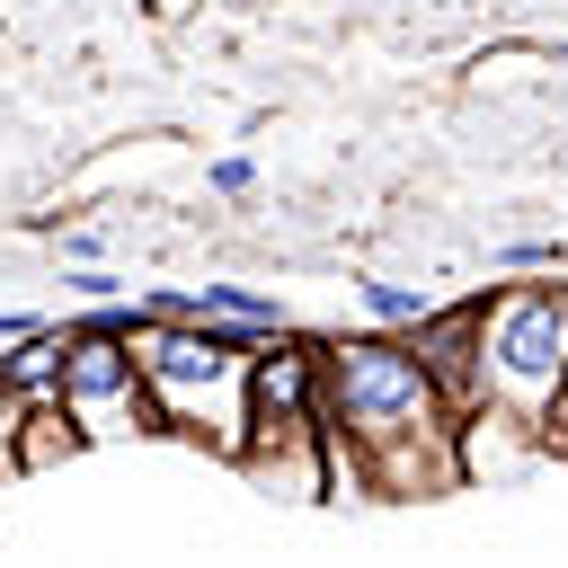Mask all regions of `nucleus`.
Listing matches in <instances>:
<instances>
[{"label":"nucleus","mask_w":568,"mask_h":568,"mask_svg":"<svg viewBox=\"0 0 568 568\" xmlns=\"http://www.w3.org/2000/svg\"><path fill=\"white\" fill-rule=\"evenodd\" d=\"M320 426L346 435L364 497H426L453 488V408L399 337H337L320 346Z\"/></svg>","instance_id":"f257e3e1"},{"label":"nucleus","mask_w":568,"mask_h":568,"mask_svg":"<svg viewBox=\"0 0 568 568\" xmlns=\"http://www.w3.org/2000/svg\"><path fill=\"white\" fill-rule=\"evenodd\" d=\"M124 355H133V382H142L160 435L213 444L222 462L240 453L257 337H231V328H204V320H169V311H133L124 320Z\"/></svg>","instance_id":"f03ea898"},{"label":"nucleus","mask_w":568,"mask_h":568,"mask_svg":"<svg viewBox=\"0 0 568 568\" xmlns=\"http://www.w3.org/2000/svg\"><path fill=\"white\" fill-rule=\"evenodd\" d=\"M568 373V284H506L497 302H479V337H470V408H506L541 435L550 399Z\"/></svg>","instance_id":"7ed1b4c3"},{"label":"nucleus","mask_w":568,"mask_h":568,"mask_svg":"<svg viewBox=\"0 0 568 568\" xmlns=\"http://www.w3.org/2000/svg\"><path fill=\"white\" fill-rule=\"evenodd\" d=\"M124 320H133V302H106V311H89V320L62 328L53 399H62V417L80 426V444L160 435V426H151V399H142V382H133V355H124Z\"/></svg>","instance_id":"20e7f679"},{"label":"nucleus","mask_w":568,"mask_h":568,"mask_svg":"<svg viewBox=\"0 0 568 568\" xmlns=\"http://www.w3.org/2000/svg\"><path fill=\"white\" fill-rule=\"evenodd\" d=\"M231 462H240L257 488H275V497H328V479H320V408H311V417H266V426H248Z\"/></svg>","instance_id":"39448f33"},{"label":"nucleus","mask_w":568,"mask_h":568,"mask_svg":"<svg viewBox=\"0 0 568 568\" xmlns=\"http://www.w3.org/2000/svg\"><path fill=\"white\" fill-rule=\"evenodd\" d=\"M320 408V346H293V337H266L248 355V426L266 417H311Z\"/></svg>","instance_id":"423d86ee"},{"label":"nucleus","mask_w":568,"mask_h":568,"mask_svg":"<svg viewBox=\"0 0 568 568\" xmlns=\"http://www.w3.org/2000/svg\"><path fill=\"white\" fill-rule=\"evenodd\" d=\"M532 453H541V435H532L524 417H506V408H462V417H453V462H462V479H515Z\"/></svg>","instance_id":"0eeeda50"},{"label":"nucleus","mask_w":568,"mask_h":568,"mask_svg":"<svg viewBox=\"0 0 568 568\" xmlns=\"http://www.w3.org/2000/svg\"><path fill=\"white\" fill-rule=\"evenodd\" d=\"M470 337H479V302H470V311H426L417 337H408V355L426 364V382L444 390L453 417L470 408Z\"/></svg>","instance_id":"6e6552de"},{"label":"nucleus","mask_w":568,"mask_h":568,"mask_svg":"<svg viewBox=\"0 0 568 568\" xmlns=\"http://www.w3.org/2000/svg\"><path fill=\"white\" fill-rule=\"evenodd\" d=\"M71 453H89V444H80V426L62 417V399H27V417H18V479L62 470Z\"/></svg>","instance_id":"1a4fd4ad"},{"label":"nucleus","mask_w":568,"mask_h":568,"mask_svg":"<svg viewBox=\"0 0 568 568\" xmlns=\"http://www.w3.org/2000/svg\"><path fill=\"white\" fill-rule=\"evenodd\" d=\"M364 311H373V320H390V328H417L435 302H426V293H408V284H364Z\"/></svg>","instance_id":"9d476101"},{"label":"nucleus","mask_w":568,"mask_h":568,"mask_svg":"<svg viewBox=\"0 0 568 568\" xmlns=\"http://www.w3.org/2000/svg\"><path fill=\"white\" fill-rule=\"evenodd\" d=\"M62 293H80V302H89V311H106V302H124V293H133V284H115V275H106V266H71V275H62Z\"/></svg>","instance_id":"9b49d317"},{"label":"nucleus","mask_w":568,"mask_h":568,"mask_svg":"<svg viewBox=\"0 0 568 568\" xmlns=\"http://www.w3.org/2000/svg\"><path fill=\"white\" fill-rule=\"evenodd\" d=\"M18 417H27V399L0 382V479H18Z\"/></svg>","instance_id":"f8f14e48"},{"label":"nucleus","mask_w":568,"mask_h":568,"mask_svg":"<svg viewBox=\"0 0 568 568\" xmlns=\"http://www.w3.org/2000/svg\"><path fill=\"white\" fill-rule=\"evenodd\" d=\"M541 453H568V373H559V399H550V417H541Z\"/></svg>","instance_id":"ddd939ff"},{"label":"nucleus","mask_w":568,"mask_h":568,"mask_svg":"<svg viewBox=\"0 0 568 568\" xmlns=\"http://www.w3.org/2000/svg\"><path fill=\"white\" fill-rule=\"evenodd\" d=\"M213 186H222V195H248L257 169H248V160H213Z\"/></svg>","instance_id":"4468645a"},{"label":"nucleus","mask_w":568,"mask_h":568,"mask_svg":"<svg viewBox=\"0 0 568 568\" xmlns=\"http://www.w3.org/2000/svg\"><path fill=\"white\" fill-rule=\"evenodd\" d=\"M27 328H36V320H27V311H0V346H18V337H27Z\"/></svg>","instance_id":"2eb2a0df"}]
</instances>
